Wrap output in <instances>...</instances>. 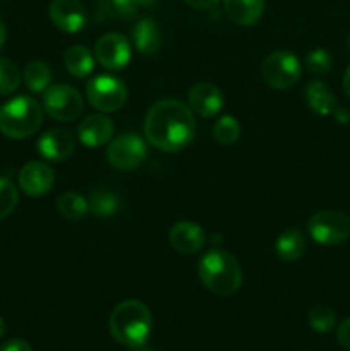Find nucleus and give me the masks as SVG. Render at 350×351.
Returning a JSON list of instances; mask_svg holds the SVG:
<instances>
[{"label":"nucleus","mask_w":350,"mask_h":351,"mask_svg":"<svg viewBox=\"0 0 350 351\" xmlns=\"http://www.w3.org/2000/svg\"><path fill=\"white\" fill-rule=\"evenodd\" d=\"M3 335H5V322H3L2 319H0V338H2Z\"/></svg>","instance_id":"4c0bfd02"},{"label":"nucleus","mask_w":350,"mask_h":351,"mask_svg":"<svg viewBox=\"0 0 350 351\" xmlns=\"http://www.w3.org/2000/svg\"><path fill=\"white\" fill-rule=\"evenodd\" d=\"M55 173L43 161H31L19 171V187L30 197H41L54 187Z\"/></svg>","instance_id":"f8f14e48"},{"label":"nucleus","mask_w":350,"mask_h":351,"mask_svg":"<svg viewBox=\"0 0 350 351\" xmlns=\"http://www.w3.org/2000/svg\"><path fill=\"white\" fill-rule=\"evenodd\" d=\"M146 143L143 137L132 132H126L110 141L108 149H106V160L117 170L129 171L143 165V161L146 160Z\"/></svg>","instance_id":"1a4fd4ad"},{"label":"nucleus","mask_w":350,"mask_h":351,"mask_svg":"<svg viewBox=\"0 0 350 351\" xmlns=\"http://www.w3.org/2000/svg\"><path fill=\"white\" fill-rule=\"evenodd\" d=\"M333 115H335V119L338 120L340 123L350 122V112L347 108H343V106H336L335 112H333Z\"/></svg>","instance_id":"72a5a7b5"},{"label":"nucleus","mask_w":350,"mask_h":351,"mask_svg":"<svg viewBox=\"0 0 350 351\" xmlns=\"http://www.w3.org/2000/svg\"><path fill=\"white\" fill-rule=\"evenodd\" d=\"M151 312L143 302L126 300L113 308L110 315V332L117 343L129 348L146 345L151 335Z\"/></svg>","instance_id":"f03ea898"},{"label":"nucleus","mask_w":350,"mask_h":351,"mask_svg":"<svg viewBox=\"0 0 350 351\" xmlns=\"http://www.w3.org/2000/svg\"><path fill=\"white\" fill-rule=\"evenodd\" d=\"M168 240H170V245L177 252L189 256V254H196L202 249L206 242V235L205 230L198 223L178 221L170 228Z\"/></svg>","instance_id":"2eb2a0df"},{"label":"nucleus","mask_w":350,"mask_h":351,"mask_svg":"<svg viewBox=\"0 0 350 351\" xmlns=\"http://www.w3.org/2000/svg\"><path fill=\"white\" fill-rule=\"evenodd\" d=\"M132 48L129 40L119 33H106L96 41L95 58L108 71H120L130 62Z\"/></svg>","instance_id":"9d476101"},{"label":"nucleus","mask_w":350,"mask_h":351,"mask_svg":"<svg viewBox=\"0 0 350 351\" xmlns=\"http://www.w3.org/2000/svg\"><path fill=\"white\" fill-rule=\"evenodd\" d=\"M21 84V72L9 58H0V95H12Z\"/></svg>","instance_id":"cd10ccee"},{"label":"nucleus","mask_w":350,"mask_h":351,"mask_svg":"<svg viewBox=\"0 0 350 351\" xmlns=\"http://www.w3.org/2000/svg\"><path fill=\"white\" fill-rule=\"evenodd\" d=\"M336 339H338L340 346L350 351V317L345 319L342 324L336 329Z\"/></svg>","instance_id":"7c9ffc66"},{"label":"nucleus","mask_w":350,"mask_h":351,"mask_svg":"<svg viewBox=\"0 0 350 351\" xmlns=\"http://www.w3.org/2000/svg\"><path fill=\"white\" fill-rule=\"evenodd\" d=\"M48 14L51 23L64 33H79L88 24V10L81 0H54Z\"/></svg>","instance_id":"9b49d317"},{"label":"nucleus","mask_w":350,"mask_h":351,"mask_svg":"<svg viewBox=\"0 0 350 351\" xmlns=\"http://www.w3.org/2000/svg\"><path fill=\"white\" fill-rule=\"evenodd\" d=\"M136 0H98V10L103 17L129 21L137 14Z\"/></svg>","instance_id":"393cba45"},{"label":"nucleus","mask_w":350,"mask_h":351,"mask_svg":"<svg viewBox=\"0 0 350 351\" xmlns=\"http://www.w3.org/2000/svg\"><path fill=\"white\" fill-rule=\"evenodd\" d=\"M307 232L319 245H340L350 239V216L340 211H319L307 221Z\"/></svg>","instance_id":"39448f33"},{"label":"nucleus","mask_w":350,"mask_h":351,"mask_svg":"<svg viewBox=\"0 0 350 351\" xmlns=\"http://www.w3.org/2000/svg\"><path fill=\"white\" fill-rule=\"evenodd\" d=\"M198 274L201 283L220 297L235 293L244 280L239 261L225 250H211L205 254L198 263Z\"/></svg>","instance_id":"7ed1b4c3"},{"label":"nucleus","mask_w":350,"mask_h":351,"mask_svg":"<svg viewBox=\"0 0 350 351\" xmlns=\"http://www.w3.org/2000/svg\"><path fill=\"white\" fill-rule=\"evenodd\" d=\"M43 108L58 122H72L82 113L84 103L75 88L69 84H55L43 93Z\"/></svg>","instance_id":"6e6552de"},{"label":"nucleus","mask_w":350,"mask_h":351,"mask_svg":"<svg viewBox=\"0 0 350 351\" xmlns=\"http://www.w3.org/2000/svg\"><path fill=\"white\" fill-rule=\"evenodd\" d=\"M305 99L311 110L318 115H331L338 106L336 96L329 91L328 86L321 81H311L305 86Z\"/></svg>","instance_id":"6ab92c4d"},{"label":"nucleus","mask_w":350,"mask_h":351,"mask_svg":"<svg viewBox=\"0 0 350 351\" xmlns=\"http://www.w3.org/2000/svg\"><path fill=\"white\" fill-rule=\"evenodd\" d=\"M5 36H7L5 24H3L2 19H0V48H2L3 43H5Z\"/></svg>","instance_id":"c9c22d12"},{"label":"nucleus","mask_w":350,"mask_h":351,"mask_svg":"<svg viewBox=\"0 0 350 351\" xmlns=\"http://www.w3.org/2000/svg\"><path fill=\"white\" fill-rule=\"evenodd\" d=\"M275 252L285 263H295L305 252V239L299 230L290 228L278 237L275 243Z\"/></svg>","instance_id":"412c9836"},{"label":"nucleus","mask_w":350,"mask_h":351,"mask_svg":"<svg viewBox=\"0 0 350 351\" xmlns=\"http://www.w3.org/2000/svg\"><path fill=\"white\" fill-rule=\"evenodd\" d=\"M75 139L69 130L51 129L38 139V151L48 161H65L72 156Z\"/></svg>","instance_id":"4468645a"},{"label":"nucleus","mask_w":350,"mask_h":351,"mask_svg":"<svg viewBox=\"0 0 350 351\" xmlns=\"http://www.w3.org/2000/svg\"><path fill=\"white\" fill-rule=\"evenodd\" d=\"M89 211L96 218H112L120 209V197L113 191L105 187H96L89 192Z\"/></svg>","instance_id":"aec40b11"},{"label":"nucleus","mask_w":350,"mask_h":351,"mask_svg":"<svg viewBox=\"0 0 350 351\" xmlns=\"http://www.w3.org/2000/svg\"><path fill=\"white\" fill-rule=\"evenodd\" d=\"M264 82L273 89H290L301 79V62L294 53L285 50L268 55L261 67Z\"/></svg>","instance_id":"423d86ee"},{"label":"nucleus","mask_w":350,"mask_h":351,"mask_svg":"<svg viewBox=\"0 0 350 351\" xmlns=\"http://www.w3.org/2000/svg\"><path fill=\"white\" fill-rule=\"evenodd\" d=\"M343 91H345V95L350 98V65L345 71V74H343Z\"/></svg>","instance_id":"f704fd0d"},{"label":"nucleus","mask_w":350,"mask_h":351,"mask_svg":"<svg viewBox=\"0 0 350 351\" xmlns=\"http://www.w3.org/2000/svg\"><path fill=\"white\" fill-rule=\"evenodd\" d=\"M57 209L60 213V216H64L65 219H82L89 213V204L88 199L82 197L81 194L74 191L64 192L60 197L57 199Z\"/></svg>","instance_id":"5701e85b"},{"label":"nucleus","mask_w":350,"mask_h":351,"mask_svg":"<svg viewBox=\"0 0 350 351\" xmlns=\"http://www.w3.org/2000/svg\"><path fill=\"white\" fill-rule=\"evenodd\" d=\"M347 47H349V50H350V34H349V38H347Z\"/></svg>","instance_id":"ea45409f"},{"label":"nucleus","mask_w":350,"mask_h":351,"mask_svg":"<svg viewBox=\"0 0 350 351\" xmlns=\"http://www.w3.org/2000/svg\"><path fill=\"white\" fill-rule=\"evenodd\" d=\"M336 324V314L328 305H314L309 311V326L318 332H329Z\"/></svg>","instance_id":"bb28decb"},{"label":"nucleus","mask_w":350,"mask_h":351,"mask_svg":"<svg viewBox=\"0 0 350 351\" xmlns=\"http://www.w3.org/2000/svg\"><path fill=\"white\" fill-rule=\"evenodd\" d=\"M305 67H307V71L311 74L323 75L331 71L333 58L328 50H325V48H316V50L309 51L307 57H305Z\"/></svg>","instance_id":"c85d7f7f"},{"label":"nucleus","mask_w":350,"mask_h":351,"mask_svg":"<svg viewBox=\"0 0 350 351\" xmlns=\"http://www.w3.org/2000/svg\"><path fill=\"white\" fill-rule=\"evenodd\" d=\"M64 64L69 74L74 75V77L84 79L93 72L95 58H93L91 51L88 48L82 47V45H74V47H71L65 51Z\"/></svg>","instance_id":"4be33fe9"},{"label":"nucleus","mask_w":350,"mask_h":351,"mask_svg":"<svg viewBox=\"0 0 350 351\" xmlns=\"http://www.w3.org/2000/svg\"><path fill=\"white\" fill-rule=\"evenodd\" d=\"M137 2V5H143V7H150V5H153L154 2H156V0H136Z\"/></svg>","instance_id":"e433bc0d"},{"label":"nucleus","mask_w":350,"mask_h":351,"mask_svg":"<svg viewBox=\"0 0 350 351\" xmlns=\"http://www.w3.org/2000/svg\"><path fill=\"white\" fill-rule=\"evenodd\" d=\"M113 122L105 115H91L79 123V141L88 147H100L113 137Z\"/></svg>","instance_id":"dca6fc26"},{"label":"nucleus","mask_w":350,"mask_h":351,"mask_svg":"<svg viewBox=\"0 0 350 351\" xmlns=\"http://www.w3.org/2000/svg\"><path fill=\"white\" fill-rule=\"evenodd\" d=\"M144 136L165 153L184 149L196 136L194 113L177 99L156 101L144 119Z\"/></svg>","instance_id":"f257e3e1"},{"label":"nucleus","mask_w":350,"mask_h":351,"mask_svg":"<svg viewBox=\"0 0 350 351\" xmlns=\"http://www.w3.org/2000/svg\"><path fill=\"white\" fill-rule=\"evenodd\" d=\"M213 137L218 141L223 146H230V144L237 143L240 137V123L237 122L235 117L225 115L213 125Z\"/></svg>","instance_id":"a878e982"},{"label":"nucleus","mask_w":350,"mask_h":351,"mask_svg":"<svg viewBox=\"0 0 350 351\" xmlns=\"http://www.w3.org/2000/svg\"><path fill=\"white\" fill-rule=\"evenodd\" d=\"M185 3H189L191 7H194V9H213V7L218 3V0H184Z\"/></svg>","instance_id":"473e14b6"},{"label":"nucleus","mask_w":350,"mask_h":351,"mask_svg":"<svg viewBox=\"0 0 350 351\" xmlns=\"http://www.w3.org/2000/svg\"><path fill=\"white\" fill-rule=\"evenodd\" d=\"M19 201L17 189L9 178L0 177V219L7 218Z\"/></svg>","instance_id":"c756f323"},{"label":"nucleus","mask_w":350,"mask_h":351,"mask_svg":"<svg viewBox=\"0 0 350 351\" xmlns=\"http://www.w3.org/2000/svg\"><path fill=\"white\" fill-rule=\"evenodd\" d=\"M189 108L192 113L205 119H211L223 108V95L220 88L211 82H198L187 95Z\"/></svg>","instance_id":"ddd939ff"},{"label":"nucleus","mask_w":350,"mask_h":351,"mask_svg":"<svg viewBox=\"0 0 350 351\" xmlns=\"http://www.w3.org/2000/svg\"><path fill=\"white\" fill-rule=\"evenodd\" d=\"M86 96L96 110L112 113L126 105L127 88L113 75H96L86 84Z\"/></svg>","instance_id":"0eeeda50"},{"label":"nucleus","mask_w":350,"mask_h":351,"mask_svg":"<svg viewBox=\"0 0 350 351\" xmlns=\"http://www.w3.org/2000/svg\"><path fill=\"white\" fill-rule=\"evenodd\" d=\"M264 0H223V12L237 26H253L261 19Z\"/></svg>","instance_id":"f3484780"},{"label":"nucleus","mask_w":350,"mask_h":351,"mask_svg":"<svg viewBox=\"0 0 350 351\" xmlns=\"http://www.w3.org/2000/svg\"><path fill=\"white\" fill-rule=\"evenodd\" d=\"M43 122V110L30 96H17L0 108V132L9 139L33 136Z\"/></svg>","instance_id":"20e7f679"},{"label":"nucleus","mask_w":350,"mask_h":351,"mask_svg":"<svg viewBox=\"0 0 350 351\" xmlns=\"http://www.w3.org/2000/svg\"><path fill=\"white\" fill-rule=\"evenodd\" d=\"M134 351H153L151 348H144V346H139V348H134Z\"/></svg>","instance_id":"58836bf2"},{"label":"nucleus","mask_w":350,"mask_h":351,"mask_svg":"<svg viewBox=\"0 0 350 351\" xmlns=\"http://www.w3.org/2000/svg\"><path fill=\"white\" fill-rule=\"evenodd\" d=\"M0 351H33V348L24 339H10L0 346Z\"/></svg>","instance_id":"2f4dec72"},{"label":"nucleus","mask_w":350,"mask_h":351,"mask_svg":"<svg viewBox=\"0 0 350 351\" xmlns=\"http://www.w3.org/2000/svg\"><path fill=\"white\" fill-rule=\"evenodd\" d=\"M132 40L137 51L143 55H153L161 47V33L153 19L137 21L132 27Z\"/></svg>","instance_id":"a211bd4d"},{"label":"nucleus","mask_w":350,"mask_h":351,"mask_svg":"<svg viewBox=\"0 0 350 351\" xmlns=\"http://www.w3.org/2000/svg\"><path fill=\"white\" fill-rule=\"evenodd\" d=\"M24 82L31 93H45L51 84V71L45 62L34 60L24 71Z\"/></svg>","instance_id":"b1692460"}]
</instances>
